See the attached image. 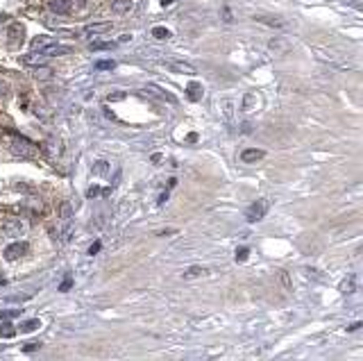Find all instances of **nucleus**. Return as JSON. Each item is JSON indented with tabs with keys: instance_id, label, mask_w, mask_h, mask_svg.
I'll use <instances>...</instances> for the list:
<instances>
[{
	"instance_id": "0eeeda50",
	"label": "nucleus",
	"mask_w": 363,
	"mask_h": 361,
	"mask_svg": "<svg viewBox=\"0 0 363 361\" xmlns=\"http://www.w3.org/2000/svg\"><path fill=\"white\" fill-rule=\"evenodd\" d=\"M73 237V223L70 221H61V225L57 227V232H55V239L59 243H68V239Z\"/></svg>"
},
{
	"instance_id": "412c9836",
	"label": "nucleus",
	"mask_w": 363,
	"mask_h": 361,
	"mask_svg": "<svg viewBox=\"0 0 363 361\" xmlns=\"http://www.w3.org/2000/svg\"><path fill=\"white\" fill-rule=\"evenodd\" d=\"M91 50H112L116 48V41H91Z\"/></svg>"
},
{
	"instance_id": "473e14b6",
	"label": "nucleus",
	"mask_w": 363,
	"mask_h": 361,
	"mask_svg": "<svg viewBox=\"0 0 363 361\" xmlns=\"http://www.w3.org/2000/svg\"><path fill=\"white\" fill-rule=\"evenodd\" d=\"M100 248H102V243H100V241H96V243H93V245H91V248H89V254H96V252H100Z\"/></svg>"
},
{
	"instance_id": "20e7f679",
	"label": "nucleus",
	"mask_w": 363,
	"mask_h": 361,
	"mask_svg": "<svg viewBox=\"0 0 363 361\" xmlns=\"http://www.w3.org/2000/svg\"><path fill=\"white\" fill-rule=\"evenodd\" d=\"M27 254V243L25 241H16L11 243V245H7L5 252H2V257L7 259V261H18L21 257H25Z\"/></svg>"
},
{
	"instance_id": "58836bf2",
	"label": "nucleus",
	"mask_w": 363,
	"mask_h": 361,
	"mask_svg": "<svg viewBox=\"0 0 363 361\" xmlns=\"http://www.w3.org/2000/svg\"><path fill=\"white\" fill-rule=\"evenodd\" d=\"M2 21H5V16H0V23H2Z\"/></svg>"
},
{
	"instance_id": "ddd939ff",
	"label": "nucleus",
	"mask_w": 363,
	"mask_h": 361,
	"mask_svg": "<svg viewBox=\"0 0 363 361\" xmlns=\"http://www.w3.org/2000/svg\"><path fill=\"white\" fill-rule=\"evenodd\" d=\"M266 157V152L263 150H256V148H250V150H243L241 152V159L245 164H252V162H259V159H263Z\"/></svg>"
},
{
	"instance_id": "393cba45",
	"label": "nucleus",
	"mask_w": 363,
	"mask_h": 361,
	"mask_svg": "<svg viewBox=\"0 0 363 361\" xmlns=\"http://www.w3.org/2000/svg\"><path fill=\"white\" fill-rule=\"evenodd\" d=\"M11 336H14V327H11L9 320H7V323L0 325V339H11Z\"/></svg>"
},
{
	"instance_id": "4c0bfd02",
	"label": "nucleus",
	"mask_w": 363,
	"mask_h": 361,
	"mask_svg": "<svg viewBox=\"0 0 363 361\" xmlns=\"http://www.w3.org/2000/svg\"><path fill=\"white\" fill-rule=\"evenodd\" d=\"M171 2H175V0H161V5H164V7H166V5H171Z\"/></svg>"
},
{
	"instance_id": "7ed1b4c3",
	"label": "nucleus",
	"mask_w": 363,
	"mask_h": 361,
	"mask_svg": "<svg viewBox=\"0 0 363 361\" xmlns=\"http://www.w3.org/2000/svg\"><path fill=\"white\" fill-rule=\"evenodd\" d=\"M268 200H256V202H252L250 207H247V211H245V218H247V223H256V221H261L263 216L268 214Z\"/></svg>"
},
{
	"instance_id": "a878e982",
	"label": "nucleus",
	"mask_w": 363,
	"mask_h": 361,
	"mask_svg": "<svg viewBox=\"0 0 363 361\" xmlns=\"http://www.w3.org/2000/svg\"><path fill=\"white\" fill-rule=\"evenodd\" d=\"M18 316H21L18 309H7V311H0V320H2V323H7L9 318H18Z\"/></svg>"
},
{
	"instance_id": "f3484780",
	"label": "nucleus",
	"mask_w": 363,
	"mask_h": 361,
	"mask_svg": "<svg viewBox=\"0 0 363 361\" xmlns=\"http://www.w3.org/2000/svg\"><path fill=\"white\" fill-rule=\"evenodd\" d=\"M39 327H41V320L32 318V320H27V323L18 325V332H21V334H30V332H34V329H39Z\"/></svg>"
},
{
	"instance_id": "4468645a",
	"label": "nucleus",
	"mask_w": 363,
	"mask_h": 361,
	"mask_svg": "<svg viewBox=\"0 0 363 361\" xmlns=\"http://www.w3.org/2000/svg\"><path fill=\"white\" fill-rule=\"evenodd\" d=\"M23 37H25V30H23V25H11L9 32H7V41H9V43L23 41Z\"/></svg>"
},
{
	"instance_id": "2f4dec72",
	"label": "nucleus",
	"mask_w": 363,
	"mask_h": 361,
	"mask_svg": "<svg viewBox=\"0 0 363 361\" xmlns=\"http://www.w3.org/2000/svg\"><path fill=\"white\" fill-rule=\"evenodd\" d=\"M343 291H347V293H352V291H354V277H350V280L343 282Z\"/></svg>"
},
{
	"instance_id": "a211bd4d",
	"label": "nucleus",
	"mask_w": 363,
	"mask_h": 361,
	"mask_svg": "<svg viewBox=\"0 0 363 361\" xmlns=\"http://www.w3.org/2000/svg\"><path fill=\"white\" fill-rule=\"evenodd\" d=\"M66 53H70V48H66V46H55V43L43 50V55H46V57H57V55H66Z\"/></svg>"
},
{
	"instance_id": "5701e85b",
	"label": "nucleus",
	"mask_w": 363,
	"mask_h": 361,
	"mask_svg": "<svg viewBox=\"0 0 363 361\" xmlns=\"http://www.w3.org/2000/svg\"><path fill=\"white\" fill-rule=\"evenodd\" d=\"M207 270L202 268V266H191V268L184 273V280H191V277H202Z\"/></svg>"
},
{
	"instance_id": "e433bc0d",
	"label": "nucleus",
	"mask_w": 363,
	"mask_h": 361,
	"mask_svg": "<svg viewBox=\"0 0 363 361\" xmlns=\"http://www.w3.org/2000/svg\"><path fill=\"white\" fill-rule=\"evenodd\" d=\"M5 93H7V86H5V84H0V98L5 96Z\"/></svg>"
},
{
	"instance_id": "2eb2a0df",
	"label": "nucleus",
	"mask_w": 363,
	"mask_h": 361,
	"mask_svg": "<svg viewBox=\"0 0 363 361\" xmlns=\"http://www.w3.org/2000/svg\"><path fill=\"white\" fill-rule=\"evenodd\" d=\"M48 5H50V9L57 11V14H70V2L68 0H50Z\"/></svg>"
},
{
	"instance_id": "c756f323",
	"label": "nucleus",
	"mask_w": 363,
	"mask_h": 361,
	"mask_svg": "<svg viewBox=\"0 0 363 361\" xmlns=\"http://www.w3.org/2000/svg\"><path fill=\"white\" fill-rule=\"evenodd\" d=\"M247 257H250V250H247V248L236 250V261H245Z\"/></svg>"
},
{
	"instance_id": "f03ea898",
	"label": "nucleus",
	"mask_w": 363,
	"mask_h": 361,
	"mask_svg": "<svg viewBox=\"0 0 363 361\" xmlns=\"http://www.w3.org/2000/svg\"><path fill=\"white\" fill-rule=\"evenodd\" d=\"M27 230L25 221H18V218H9V221L0 223V237H21Z\"/></svg>"
},
{
	"instance_id": "6e6552de",
	"label": "nucleus",
	"mask_w": 363,
	"mask_h": 361,
	"mask_svg": "<svg viewBox=\"0 0 363 361\" xmlns=\"http://www.w3.org/2000/svg\"><path fill=\"white\" fill-rule=\"evenodd\" d=\"M254 21L266 23V25H270V27H286L289 25L282 16H270V14H254Z\"/></svg>"
},
{
	"instance_id": "aec40b11",
	"label": "nucleus",
	"mask_w": 363,
	"mask_h": 361,
	"mask_svg": "<svg viewBox=\"0 0 363 361\" xmlns=\"http://www.w3.org/2000/svg\"><path fill=\"white\" fill-rule=\"evenodd\" d=\"M256 107V93H245V98H243V112H250V109H254Z\"/></svg>"
},
{
	"instance_id": "cd10ccee",
	"label": "nucleus",
	"mask_w": 363,
	"mask_h": 361,
	"mask_svg": "<svg viewBox=\"0 0 363 361\" xmlns=\"http://www.w3.org/2000/svg\"><path fill=\"white\" fill-rule=\"evenodd\" d=\"M116 66V61H112V60H105V61H98L96 64V68L98 70H109V68H114Z\"/></svg>"
},
{
	"instance_id": "9d476101",
	"label": "nucleus",
	"mask_w": 363,
	"mask_h": 361,
	"mask_svg": "<svg viewBox=\"0 0 363 361\" xmlns=\"http://www.w3.org/2000/svg\"><path fill=\"white\" fill-rule=\"evenodd\" d=\"M291 48H293V41H289V39H270V50L275 55L289 53Z\"/></svg>"
},
{
	"instance_id": "c85d7f7f",
	"label": "nucleus",
	"mask_w": 363,
	"mask_h": 361,
	"mask_svg": "<svg viewBox=\"0 0 363 361\" xmlns=\"http://www.w3.org/2000/svg\"><path fill=\"white\" fill-rule=\"evenodd\" d=\"M152 34H155L157 39H168V37H171V32H168L166 27H155V30H152Z\"/></svg>"
},
{
	"instance_id": "c9c22d12",
	"label": "nucleus",
	"mask_w": 363,
	"mask_h": 361,
	"mask_svg": "<svg viewBox=\"0 0 363 361\" xmlns=\"http://www.w3.org/2000/svg\"><path fill=\"white\" fill-rule=\"evenodd\" d=\"M359 327H361V323H354V325H350V327H347V332H357Z\"/></svg>"
},
{
	"instance_id": "7c9ffc66",
	"label": "nucleus",
	"mask_w": 363,
	"mask_h": 361,
	"mask_svg": "<svg viewBox=\"0 0 363 361\" xmlns=\"http://www.w3.org/2000/svg\"><path fill=\"white\" fill-rule=\"evenodd\" d=\"M70 286H73V277L66 275L64 282H61V286H59V291H70Z\"/></svg>"
},
{
	"instance_id": "f8f14e48",
	"label": "nucleus",
	"mask_w": 363,
	"mask_h": 361,
	"mask_svg": "<svg viewBox=\"0 0 363 361\" xmlns=\"http://www.w3.org/2000/svg\"><path fill=\"white\" fill-rule=\"evenodd\" d=\"M220 112H223V119L227 120V123H232V120H234V100H232V98H225L223 103H220Z\"/></svg>"
},
{
	"instance_id": "f257e3e1",
	"label": "nucleus",
	"mask_w": 363,
	"mask_h": 361,
	"mask_svg": "<svg viewBox=\"0 0 363 361\" xmlns=\"http://www.w3.org/2000/svg\"><path fill=\"white\" fill-rule=\"evenodd\" d=\"M9 150L18 157H37L39 155V148L34 146L32 141H27L25 136H18V134H11Z\"/></svg>"
},
{
	"instance_id": "b1692460",
	"label": "nucleus",
	"mask_w": 363,
	"mask_h": 361,
	"mask_svg": "<svg viewBox=\"0 0 363 361\" xmlns=\"http://www.w3.org/2000/svg\"><path fill=\"white\" fill-rule=\"evenodd\" d=\"M109 162H105V159H100V162H96L93 164V173H96V175H107L109 173Z\"/></svg>"
},
{
	"instance_id": "dca6fc26",
	"label": "nucleus",
	"mask_w": 363,
	"mask_h": 361,
	"mask_svg": "<svg viewBox=\"0 0 363 361\" xmlns=\"http://www.w3.org/2000/svg\"><path fill=\"white\" fill-rule=\"evenodd\" d=\"M112 30V23H91L86 25V34H105Z\"/></svg>"
},
{
	"instance_id": "4be33fe9",
	"label": "nucleus",
	"mask_w": 363,
	"mask_h": 361,
	"mask_svg": "<svg viewBox=\"0 0 363 361\" xmlns=\"http://www.w3.org/2000/svg\"><path fill=\"white\" fill-rule=\"evenodd\" d=\"M70 216H73V205H70V202H61V207H59V218H61V221H70Z\"/></svg>"
},
{
	"instance_id": "423d86ee",
	"label": "nucleus",
	"mask_w": 363,
	"mask_h": 361,
	"mask_svg": "<svg viewBox=\"0 0 363 361\" xmlns=\"http://www.w3.org/2000/svg\"><path fill=\"white\" fill-rule=\"evenodd\" d=\"M168 68L180 73V75H195L198 73V68L193 64H188V61H168Z\"/></svg>"
},
{
	"instance_id": "39448f33",
	"label": "nucleus",
	"mask_w": 363,
	"mask_h": 361,
	"mask_svg": "<svg viewBox=\"0 0 363 361\" xmlns=\"http://www.w3.org/2000/svg\"><path fill=\"white\" fill-rule=\"evenodd\" d=\"M109 9L112 14H118V16H125L134 9V0H112L109 2Z\"/></svg>"
},
{
	"instance_id": "6ab92c4d",
	"label": "nucleus",
	"mask_w": 363,
	"mask_h": 361,
	"mask_svg": "<svg viewBox=\"0 0 363 361\" xmlns=\"http://www.w3.org/2000/svg\"><path fill=\"white\" fill-rule=\"evenodd\" d=\"M186 93L191 100H200V98H202V86H200L198 82H191V84L186 86Z\"/></svg>"
},
{
	"instance_id": "bb28decb",
	"label": "nucleus",
	"mask_w": 363,
	"mask_h": 361,
	"mask_svg": "<svg viewBox=\"0 0 363 361\" xmlns=\"http://www.w3.org/2000/svg\"><path fill=\"white\" fill-rule=\"evenodd\" d=\"M112 189H100V186H91L89 191H86V195L89 198H98V195H105V193H109Z\"/></svg>"
},
{
	"instance_id": "9b49d317",
	"label": "nucleus",
	"mask_w": 363,
	"mask_h": 361,
	"mask_svg": "<svg viewBox=\"0 0 363 361\" xmlns=\"http://www.w3.org/2000/svg\"><path fill=\"white\" fill-rule=\"evenodd\" d=\"M21 61L25 66H46V61H48V57L43 53H30V55H23Z\"/></svg>"
},
{
	"instance_id": "72a5a7b5",
	"label": "nucleus",
	"mask_w": 363,
	"mask_h": 361,
	"mask_svg": "<svg viewBox=\"0 0 363 361\" xmlns=\"http://www.w3.org/2000/svg\"><path fill=\"white\" fill-rule=\"evenodd\" d=\"M123 98H125V96H123V93H121V91H116V93H109V100H123Z\"/></svg>"
},
{
	"instance_id": "1a4fd4ad",
	"label": "nucleus",
	"mask_w": 363,
	"mask_h": 361,
	"mask_svg": "<svg viewBox=\"0 0 363 361\" xmlns=\"http://www.w3.org/2000/svg\"><path fill=\"white\" fill-rule=\"evenodd\" d=\"M53 37H46V34H41V37H34L32 41H30V48H32V53H43V50L48 48V46H53Z\"/></svg>"
},
{
	"instance_id": "f704fd0d",
	"label": "nucleus",
	"mask_w": 363,
	"mask_h": 361,
	"mask_svg": "<svg viewBox=\"0 0 363 361\" xmlns=\"http://www.w3.org/2000/svg\"><path fill=\"white\" fill-rule=\"evenodd\" d=\"M39 345L37 343H30V345H25V352H32V350H37Z\"/></svg>"
}]
</instances>
